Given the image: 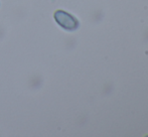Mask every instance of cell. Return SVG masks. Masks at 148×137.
I'll return each mask as SVG.
<instances>
[{
    "instance_id": "6da1fadb",
    "label": "cell",
    "mask_w": 148,
    "mask_h": 137,
    "mask_svg": "<svg viewBox=\"0 0 148 137\" xmlns=\"http://www.w3.org/2000/svg\"><path fill=\"white\" fill-rule=\"evenodd\" d=\"M57 23L66 30H76L79 27V21L75 16L64 10H58L53 14Z\"/></svg>"
}]
</instances>
